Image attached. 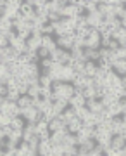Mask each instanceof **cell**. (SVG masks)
<instances>
[{
    "label": "cell",
    "instance_id": "obj_48",
    "mask_svg": "<svg viewBox=\"0 0 126 156\" xmlns=\"http://www.w3.org/2000/svg\"><path fill=\"white\" fill-rule=\"evenodd\" d=\"M7 47H9V40L4 35H0V49H7Z\"/></svg>",
    "mask_w": 126,
    "mask_h": 156
},
{
    "label": "cell",
    "instance_id": "obj_36",
    "mask_svg": "<svg viewBox=\"0 0 126 156\" xmlns=\"http://www.w3.org/2000/svg\"><path fill=\"white\" fill-rule=\"evenodd\" d=\"M83 95H85V99H97V89L95 87L83 89Z\"/></svg>",
    "mask_w": 126,
    "mask_h": 156
},
{
    "label": "cell",
    "instance_id": "obj_28",
    "mask_svg": "<svg viewBox=\"0 0 126 156\" xmlns=\"http://www.w3.org/2000/svg\"><path fill=\"white\" fill-rule=\"evenodd\" d=\"M71 57L73 61H78V62H85V54H83V49H76V47H73L71 50Z\"/></svg>",
    "mask_w": 126,
    "mask_h": 156
},
{
    "label": "cell",
    "instance_id": "obj_39",
    "mask_svg": "<svg viewBox=\"0 0 126 156\" xmlns=\"http://www.w3.org/2000/svg\"><path fill=\"white\" fill-rule=\"evenodd\" d=\"M64 146H78V137L74 134H67L64 139Z\"/></svg>",
    "mask_w": 126,
    "mask_h": 156
},
{
    "label": "cell",
    "instance_id": "obj_47",
    "mask_svg": "<svg viewBox=\"0 0 126 156\" xmlns=\"http://www.w3.org/2000/svg\"><path fill=\"white\" fill-rule=\"evenodd\" d=\"M114 54H116V57H117V59H126V49H124V47H119Z\"/></svg>",
    "mask_w": 126,
    "mask_h": 156
},
{
    "label": "cell",
    "instance_id": "obj_50",
    "mask_svg": "<svg viewBox=\"0 0 126 156\" xmlns=\"http://www.w3.org/2000/svg\"><path fill=\"white\" fill-rule=\"evenodd\" d=\"M0 156H7V153H5V151H4V153H0Z\"/></svg>",
    "mask_w": 126,
    "mask_h": 156
},
{
    "label": "cell",
    "instance_id": "obj_2",
    "mask_svg": "<svg viewBox=\"0 0 126 156\" xmlns=\"http://www.w3.org/2000/svg\"><path fill=\"white\" fill-rule=\"evenodd\" d=\"M100 33L97 31V30H93L90 31V35H88L87 38H85V49H93V50H99L100 49Z\"/></svg>",
    "mask_w": 126,
    "mask_h": 156
},
{
    "label": "cell",
    "instance_id": "obj_7",
    "mask_svg": "<svg viewBox=\"0 0 126 156\" xmlns=\"http://www.w3.org/2000/svg\"><path fill=\"white\" fill-rule=\"evenodd\" d=\"M76 78L74 75V69L71 66H62L59 71V80L60 82H64V83H73V80Z\"/></svg>",
    "mask_w": 126,
    "mask_h": 156
},
{
    "label": "cell",
    "instance_id": "obj_19",
    "mask_svg": "<svg viewBox=\"0 0 126 156\" xmlns=\"http://www.w3.org/2000/svg\"><path fill=\"white\" fill-rule=\"evenodd\" d=\"M42 47L49 49V50H50V54H52L54 50H57L55 38H54V37H50V35H43V37H42Z\"/></svg>",
    "mask_w": 126,
    "mask_h": 156
},
{
    "label": "cell",
    "instance_id": "obj_27",
    "mask_svg": "<svg viewBox=\"0 0 126 156\" xmlns=\"http://www.w3.org/2000/svg\"><path fill=\"white\" fill-rule=\"evenodd\" d=\"M11 76H12V75H11L9 66H5V64H0V82H2V83H7Z\"/></svg>",
    "mask_w": 126,
    "mask_h": 156
},
{
    "label": "cell",
    "instance_id": "obj_49",
    "mask_svg": "<svg viewBox=\"0 0 126 156\" xmlns=\"http://www.w3.org/2000/svg\"><path fill=\"white\" fill-rule=\"evenodd\" d=\"M119 104H121V111H123V115H126V97L124 99H119Z\"/></svg>",
    "mask_w": 126,
    "mask_h": 156
},
{
    "label": "cell",
    "instance_id": "obj_15",
    "mask_svg": "<svg viewBox=\"0 0 126 156\" xmlns=\"http://www.w3.org/2000/svg\"><path fill=\"white\" fill-rule=\"evenodd\" d=\"M95 146H97V142L93 139L85 140V142H81V144L78 146V154H88V153H92L95 149Z\"/></svg>",
    "mask_w": 126,
    "mask_h": 156
},
{
    "label": "cell",
    "instance_id": "obj_16",
    "mask_svg": "<svg viewBox=\"0 0 126 156\" xmlns=\"http://www.w3.org/2000/svg\"><path fill=\"white\" fill-rule=\"evenodd\" d=\"M38 156H52V142H50V139L40 140V144H38Z\"/></svg>",
    "mask_w": 126,
    "mask_h": 156
},
{
    "label": "cell",
    "instance_id": "obj_42",
    "mask_svg": "<svg viewBox=\"0 0 126 156\" xmlns=\"http://www.w3.org/2000/svg\"><path fill=\"white\" fill-rule=\"evenodd\" d=\"M42 35H50V37H54V26H52V23H47L42 26Z\"/></svg>",
    "mask_w": 126,
    "mask_h": 156
},
{
    "label": "cell",
    "instance_id": "obj_9",
    "mask_svg": "<svg viewBox=\"0 0 126 156\" xmlns=\"http://www.w3.org/2000/svg\"><path fill=\"white\" fill-rule=\"evenodd\" d=\"M9 47H12V49L16 50V52H19V54H24L26 52V40H22L21 37H14L12 40H9Z\"/></svg>",
    "mask_w": 126,
    "mask_h": 156
},
{
    "label": "cell",
    "instance_id": "obj_25",
    "mask_svg": "<svg viewBox=\"0 0 126 156\" xmlns=\"http://www.w3.org/2000/svg\"><path fill=\"white\" fill-rule=\"evenodd\" d=\"M97 69H99V66H97V62H85V76L88 78H93L95 75H97Z\"/></svg>",
    "mask_w": 126,
    "mask_h": 156
},
{
    "label": "cell",
    "instance_id": "obj_35",
    "mask_svg": "<svg viewBox=\"0 0 126 156\" xmlns=\"http://www.w3.org/2000/svg\"><path fill=\"white\" fill-rule=\"evenodd\" d=\"M40 97H42V99H52L54 101V90L49 89V87H42V90H40Z\"/></svg>",
    "mask_w": 126,
    "mask_h": 156
},
{
    "label": "cell",
    "instance_id": "obj_45",
    "mask_svg": "<svg viewBox=\"0 0 126 156\" xmlns=\"http://www.w3.org/2000/svg\"><path fill=\"white\" fill-rule=\"evenodd\" d=\"M52 59H42V61H40V68H42V69H50V68H52Z\"/></svg>",
    "mask_w": 126,
    "mask_h": 156
},
{
    "label": "cell",
    "instance_id": "obj_30",
    "mask_svg": "<svg viewBox=\"0 0 126 156\" xmlns=\"http://www.w3.org/2000/svg\"><path fill=\"white\" fill-rule=\"evenodd\" d=\"M40 90H42L40 83H33V85H29V89H28V95H29L31 99H38V97H40Z\"/></svg>",
    "mask_w": 126,
    "mask_h": 156
},
{
    "label": "cell",
    "instance_id": "obj_6",
    "mask_svg": "<svg viewBox=\"0 0 126 156\" xmlns=\"http://www.w3.org/2000/svg\"><path fill=\"white\" fill-rule=\"evenodd\" d=\"M73 40H74V33L73 35H64V37H55V44L62 50H71L73 49Z\"/></svg>",
    "mask_w": 126,
    "mask_h": 156
},
{
    "label": "cell",
    "instance_id": "obj_33",
    "mask_svg": "<svg viewBox=\"0 0 126 156\" xmlns=\"http://www.w3.org/2000/svg\"><path fill=\"white\" fill-rule=\"evenodd\" d=\"M24 125H26V122L22 120V116L12 118V122H11V127L14 128V130H22V128H24Z\"/></svg>",
    "mask_w": 126,
    "mask_h": 156
},
{
    "label": "cell",
    "instance_id": "obj_44",
    "mask_svg": "<svg viewBox=\"0 0 126 156\" xmlns=\"http://www.w3.org/2000/svg\"><path fill=\"white\" fill-rule=\"evenodd\" d=\"M36 54H38L40 61H42V59H49V57H50V50H49V49H45V47H40Z\"/></svg>",
    "mask_w": 126,
    "mask_h": 156
},
{
    "label": "cell",
    "instance_id": "obj_8",
    "mask_svg": "<svg viewBox=\"0 0 126 156\" xmlns=\"http://www.w3.org/2000/svg\"><path fill=\"white\" fill-rule=\"evenodd\" d=\"M87 108H88V111L93 113V115H100L105 109L100 99H87Z\"/></svg>",
    "mask_w": 126,
    "mask_h": 156
},
{
    "label": "cell",
    "instance_id": "obj_10",
    "mask_svg": "<svg viewBox=\"0 0 126 156\" xmlns=\"http://www.w3.org/2000/svg\"><path fill=\"white\" fill-rule=\"evenodd\" d=\"M69 106L74 108V109H78V108H83V106H87V99H85L83 92H74V95H73L71 99H69Z\"/></svg>",
    "mask_w": 126,
    "mask_h": 156
},
{
    "label": "cell",
    "instance_id": "obj_24",
    "mask_svg": "<svg viewBox=\"0 0 126 156\" xmlns=\"http://www.w3.org/2000/svg\"><path fill=\"white\" fill-rule=\"evenodd\" d=\"M14 30V23L7 16H0V31H11Z\"/></svg>",
    "mask_w": 126,
    "mask_h": 156
},
{
    "label": "cell",
    "instance_id": "obj_20",
    "mask_svg": "<svg viewBox=\"0 0 126 156\" xmlns=\"http://www.w3.org/2000/svg\"><path fill=\"white\" fill-rule=\"evenodd\" d=\"M83 128V122L81 120H80V118H74V120H73V122H69L67 123V132H69V134H80V130H81Z\"/></svg>",
    "mask_w": 126,
    "mask_h": 156
},
{
    "label": "cell",
    "instance_id": "obj_22",
    "mask_svg": "<svg viewBox=\"0 0 126 156\" xmlns=\"http://www.w3.org/2000/svg\"><path fill=\"white\" fill-rule=\"evenodd\" d=\"M59 118H60V120H62V122H64V123H66V125H67V123H69V122H73V120L76 118V109H74V108H71V106H69V108H67V109H66V111L62 113V115H59Z\"/></svg>",
    "mask_w": 126,
    "mask_h": 156
},
{
    "label": "cell",
    "instance_id": "obj_14",
    "mask_svg": "<svg viewBox=\"0 0 126 156\" xmlns=\"http://www.w3.org/2000/svg\"><path fill=\"white\" fill-rule=\"evenodd\" d=\"M67 134H69V132H67V128L59 130V132H52V134H50V142H52V146L64 144V139H66Z\"/></svg>",
    "mask_w": 126,
    "mask_h": 156
},
{
    "label": "cell",
    "instance_id": "obj_12",
    "mask_svg": "<svg viewBox=\"0 0 126 156\" xmlns=\"http://www.w3.org/2000/svg\"><path fill=\"white\" fill-rule=\"evenodd\" d=\"M36 135V123H26L22 128V140L28 142L29 139H33Z\"/></svg>",
    "mask_w": 126,
    "mask_h": 156
},
{
    "label": "cell",
    "instance_id": "obj_41",
    "mask_svg": "<svg viewBox=\"0 0 126 156\" xmlns=\"http://www.w3.org/2000/svg\"><path fill=\"white\" fill-rule=\"evenodd\" d=\"M19 97H21V94H19L17 90H9V94L5 95V99L11 101V102H17V101H19Z\"/></svg>",
    "mask_w": 126,
    "mask_h": 156
},
{
    "label": "cell",
    "instance_id": "obj_1",
    "mask_svg": "<svg viewBox=\"0 0 126 156\" xmlns=\"http://www.w3.org/2000/svg\"><path fill=\"white\" fill-rule=\"evenodd\" d=\"M52 90H54V101L55 99H66V101H69L73 95H74V87H73V83L52 82Z\"/></svg>",
    "mask_w": 126,
    "mask_h": 156
},
{
    "label": "cell",
    "instance_id": "obj_32",
    "mask_svg": "<svg viewBox=\"0 0 126 156\" xmlns=\"http://www.w3.org/2000/svg\"><path fill=\"white\" fill-rule=\"evenodd\" d=\"M88 116H90V111H88V108H87V106L78 108V109H76V118H80L81 122H87Z\"/></svg>",
    "mask_w": 126,
    "mask_h": 156
},
{
    "label": "cell",
    "instance_id": "obj_21",
    "mask_svg": "<svg viewBox=\"0 0 126 156\" xmlns=\"http://www.w3.org/2000/svg\"><path fill=\"white\" fill-rule=\"evenodd\" d=\"M112 71L117 73L119 76H123L126 73V59H116V61L112 62Z\"/></svg>",
    "mask_w": 126,
    "mask_h": 156
},
{
    "label": "cell",
    "instance_id": "obj_26",
    "mask_svg": "<svg viewBox=\"0 0 126 156\" xmlns=\"http://www.w3.org/2000/svg\"><path fill=\"white\" fill-rule=\"evenodd\" d=\"M52 102H54V101L52 99H42L38 102V104H36V109H38L40 113H47V111H50V109H52Z\"/></svg>",
    "mask_w": 126,
    "mask_h": 156
},
{
    "label": "cell",
    "instance_id": "obj_37",
    "mask_svg": "<svg viewBox=\"0 0 126 156\" xmlns=\"http://www.w3.org/2000/svg\"><path fill=\"white\" fill-rule=\"evenodd\" d=\"M7 139H9V140H14V142H21V140H22V130H14V128H12L11 135H9Z\"/></svg>",
    "mask_w": 126,
    "mask_h": 156
},
{
    "label": "cell",
    "instance_id": "obj_5",
    "mask_svg": "<svg viewBox=\"0 0 126 156\" xmlns=\"http://www.w3.org/2000/svg\"><path fill=\"white\" fill-rule=\"evenodd\" d=\"M42 37L43 35H31L26 40V52H38V49L42 47Z\"/></svg>",
    "mask_w": 126,
    "mask_h": 156
},
{
    "label": "cell",
    "instance_id": "obj_43",
    "mask_svg": "<svg viewBox=\"0 0 126 156\" xmlns=\"http://www.w3.org/2000/svg\"><path fill=\"white\" fill-rule=\"evenodd\" d=\"M11 122H12V116H11V115L0 113V125H2V127H7V125H11Z\"/></svg>",
    "mask_w": 126,
    "mask_h": 156
},
{
    "label": "cell",
    "instance_id": "obj_51",
    "mask_svg": "<svg viewBox=\"0 0 126 156\" xmlns=\"http://www.w3.org/2000/svg\"><path fill=\"white\" fill-rule=\"evenodd\" d=\"M0 153H4V147H2V144H0Z\"/></svg>",
    "mask_w": 126,
    "mask_h": 156
},
{
    "label": "cell",
    "instance_id": "obj_52",
    "mask_svg": "<svg viewBox=\"0 0 126 156\" xmlns=\"http://www.w3.org/2000/svg\"><path fill=\"white\" fill-rule=\"evenodd\" d=\"M64 156H69V154H64Z\"/></svg>",
    "mask_w": 126,
    "mask_h": 156
},
{
    "label": "cell",
    "instance_id": "obj_3",
    "mask_svg": "<svg viewBox=\"0 0 126 156\" xmlns=\"http://www.w3.org/2000/svg\"><path fill=\"white\" fill-rule=\"evenodd\" d=\"M87 24H88V28L97 30L99 26H102V24H104V16H102L99 11L90 12V14H87Z\"/></svg>",
    "mask_w": 126,
    "mask_h": 156
},
{
    "label": "cell",
    "instance_id": "obj_31",
    "mask_svg": "<svg viewBox=\"0 0 126 156\" xmlns=\"http://www.w3.org/2000/svg\"><path fill=\"white\" fill-rule=\"evenodd\" d=\"M99 9V0H87L85 2V12L90 14V12H95Z\"/></svg>",
    "mask_w": 126,
    "mask_h": 156
},
{
    "label": "cell",
    "instance_id": "obj_23",
    "mask_svg": "<svg viewBox=\"0 0 126 156\" xmlns=\"http://www.w3.org/2000/svg\"><path fill=\"white\" fill-rule=\"evenodd\" d=\"M105 109H107V113L111 115V118H119V116H123V111H121L119 101H117V102H114V104H111V106H107Z\"/></svg>",
    "mask_w": 126,
    "mask_h": 156
},
{
    "label": "cell",
    "instance_id": "obj_46",
    "mask_svg": "<svg viewBox=\"0 0 126 156\" xmlns=\"http://www.w3.org/2000/svg\"><path fill=\"white\" fill-rule=\"evenodd\" d=\"M107 49H109L111 52H116V50L119 49V42H116V40L111 38V40H109V44H107Z\"/></svg>",
    "mask_w": 126,
    "mask_h": 156
},
{
    "label": "cell",
    "instance_id": "obj_18",
    "mask_svg": "<svg viewBox=\"0 0 126 156\" xmlns=\"http://www.w3.org/2000/svg\"><path fill=\"white\" fill-rule=\"evenodd\" d=\"M64 128H67V125L62 122L59 116L49 122V130H50V134H52V132H59V130H64Z\"/></svg>",
    "mask_w": 126,
    "mask_h": 156
},
{
    "label": "cell",
    "instance_id": "obj_11",
    "mask_svg": "<svg viewBox=\"0 0 126 156\" xmlns=\"http://www.w3.org/2000/svg\"><path fill=\"white\" fill-rule=\"evenodd\" d=\"M126 146V137L123 134L119 135H112V139H111V149L114 151H123V147Z\"/></svg>",
    "mask_w": 126,
    "mask_h": 156
},
{
    "label": "cell",
    "instance_id": "obj_40",
    "mask_svg": "<svg viewBox=\"0 0 126 156\" xmlns=\"http://www.w3.org/2000/svg\"><path fill=\"white\" fill-rule=\"evenodd\" d=\"M64 154H69V156H78V146H64Z\"/></svg>",
    "mask_w": 126,
    "mask_h": 156
},
{
    "label": "cell",
    "instance_id": "obj_13",
    "mask_svg": "<svg viewBox=\"0 0 126 156\" xmlns=\"http://www.w3.org/2000/svg\"><path fill=\"white\" fill-rule=\"evenodd\" d=\"M36 135L40 137V140L50 139V130H49V123L47 122H40L36 123Z\"/></svg>",
    "mask_w": 126,
    "mask_h": 156
},
{
    "label": "cell",
    "instance_id": "obj_38",
    "mask_svg": "<svg viewBox=\"0 0 126 156\" xmlns=\"http://www.w3.org/2000/svg\"><path fill=\"white\" fill-rule=\"evenodd\" d=\"M38 144H40V137H38V135H35L33 139H29V140H28L29 151H35V153H38Z\"/></svg>",
    "mask_w": 126,
    "mask_h": 156
},
{
    "label": "cell",
    "instance_id": "obj_29",
    "mask_svg": "<svg viewBox=\"0 0 126 156\" xmlns=\"http://www.w3.org/2000/svg\"><path fill=\"white\" fill-rule=\"evenodd\" d=\"M17 106L21 108V109L33 106V99H31L29 95H21V97H19V101H17Z\"/></svg>",
    "mask_w": 126,
    "mask_h": 156
},
{
    "label": "cell",
    "instance_id": "obj_4",
    "mask_svg": "<svg viewBox=\"0 0 126 156\" xmlns=\"http://www.w3.org/2000/svg\"><path fill=\"white\" fill-rule=\"evenodd\" d=\"M2 113H5V115H11L12 118H17L21 116V108L17 106V102H11V101H7L2 104Z\"/></svg>",
    "mask_w": 126,
    "mask_h": 156
},
{
    "label": "cell",
    "instance_id": "obj_34",
    "mask_svg": "<svg viewBox=\"0 0 126 156\" xmlns=\"http://www.w3.org/2000/svg\"><path fill=\"white\" fill-rule=\"evenodd\" d=\"M38 83H40V87H49V89H52V78L49 75H40Z\"/></svg>",
    "mask_w": 126,
    "mask_h": 156
},
{
    "label": "cell",
    "instance_id": "obj_17",
    "mask_svg": "<svg viewBox=\"0 0 126 156\" xmlns=\"http://www.w3.org/2000/svg\"><path fill=\"white\" fill-rule=\"evenodd\" d=\"M67 108H69V101H66V99H55L54 102H52V109H54L57 115H62Z\"/></svg>",
    "mask_w": 126,
    "mask_h": 156
}]
</instances>
